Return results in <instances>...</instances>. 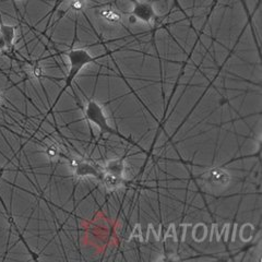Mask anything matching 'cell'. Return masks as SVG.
<instances>
[{"mask_svg":"<svg viewBox=\"0 0 262 262\" xmlns=\"http://www.w3.org/2000/svg\"><path fill=\"white\" fill-rule=\"evenodd\" d=\"M67 57L69 59L70 69H69L67 79H66V84L63 90L71 85L72 81L75 80V78L78 76V73L83 69L86 64L92 63L93 61L96 60L95 57H93L91 54H90V52H88L86 49H82V48L71 49V51L67 53Z\"/></svg>","mask_w":262,"mask_h":262,"instance_id":"obj_1","label":"cell"},{"mask_svg":"<svg viewBox=\"0 0 262 262\" xmlns=\"http://www.w3.org/2000/svg\"><path fill=\"white\" fill-rule=\"evenodd\" d=\"M85 116L89 121H91L102 133H107L112 135H117L124 138V136L119 135L116 130H114L110 124L107 117H106L104 108L95 101H90L85 106Z\"/></svg>","mask_w":262,"mask_h":262,"instance_id":"obj_2","label":"cell"},{"mask_svg":"<svg viewBox=\"0 0 262 262\" xmlns=\"http://www.w3.org/2000/svg\"><path fill=\"white\" fill-rule=\"evenodd\" d=\"M129 2L134 5L133 10H131V16L135 20L141 21L146 24H151L158 18V14L155 12L151 3L139 2V0H129Z\"/></svg>","mask_w":262,"mask_h":262,"instance_id":"obj_3","label":"cell"},{"mask_svg":"<svg viewBox=\"0 0 262 262\" xmlns=\"http://www.w3.org/2000/svg\"><path fill=\"white\" fill-rule=\"evenodd\" d=\"M73 174L79 178L96 177L101 178L102 170L85 160H75L71 163Z\"/></svg>","mask_w":262,"mask_h":262,"instance_id":"obj_4","label":"cell"},{"mask_svg":"<svg viewBox=\"0 0 262 262\" xmlns=\"http://www.w3.org/2000/svg\"><path fill=\"white\" fill-rule=\"evenodd\" d=\"M103 173L108 174L118 178H124L125 177V162L121 159H114L110 160L107 163L105 164Z\"/></svg>","mask_w":262,"mask_h":262,"instance_id":"obj_5","label":"cell"},{"mask_svg":"<svg viewBox=\"0 0 262 262\" xmlns=\"http://www.w3.org/2000/svg\"><path fill=\"white\" fill-rule=\"evenodd\" d=\"M0 34L4 39L7 49H11L14 45V40L16 36V28L10 24H5L0 16Z\"/></svg>","mask_w":262,"mask_h":262,"instance_id":"obj_6","label":"cell"},{"mask_svg":"<svg viewBox=\"0 0 262 262\" xmlns=\"http://www.w3.org/2000/svg\"><path fill=\"white\" fill-rule=\"evenodd\" d=\"M102 183L104 184L105 188L110 191H113V190H117L118 188H120L122 186V184H124V178H118V177H115V176H112V175H108V174H105L102 171V175H101V178Z\"/></svg>","mask_w":262,"mask_h":262,"instance_id":"obj_7","label":"cell"},{"mask_svg":"<svg viewBox=\"0 0 262 262\" xmlns=\"http://www.w3.org/2000/svg\"><path fill=\"white\" fill-rule=\"evenodd\" d=\"M211 182L213 185H221V184H226L228 180H229V177L226 173H224L223 170L221 169H216L214 171H212L211 173Z\"/></svg>","mask_w":262,"mask_h":262,"instance_id":"obj_8","label":"cell"},{"mask_svg":"<svg viewBox=\"0 0 262 262\" xmlns=\"http://www.w3.org/2000/svg\"><path fill=\"white\" fill-rule=\"evenodd\" d=\"M101 16L110 23H117L121 20V15L115 10H103Z\"/></svg>","mask_w":262,"mask_h":262,"instance_id":"obj_9","label":"cell"},{"mask_svg":"<svg viewBox=\"0 0 262 262\" xmlns=\"http://www.w3.org/2000/svg\"><path fill=\"white\" fill-rule=\"evenodd\" d=\"M59 152H60L59 146H58V144H56V143L49 144L45 150L47 158H49V159H56L59 155Z\"/></svg>","mask_w":262,"mask_h":262,"instance_id":"obj_10","label":"cell"},{"mask_svg":"<svg viewBox=\"0 0 262 262\" xmlns=\"http://www.w3.org/2000/svg\"><path fill=\"white\" fill-rule=\"evenodd\" d=\"M32 75H33V77H34V78H40V77H42V75H43V69L40 68L39 66L36 64L32 69Z\"/></svg>","mask_w":262,"mask_h":262,"instance_id":"obj_11","label":"cell"},{"mask_svg":"<svg viewBox=\"0 0 262 262\" xmlns=\"http://www.w3.org/2000/svg\"><path fill=\"white\" fill-rule=\"evenodd\" d=\"M8 49H7V47H6V44H5V42H4V39H3V37H2V34H0V53H5V52H7Z\"/></svg>","mask_w":262,"mask_h":262,"instance_id":"obj_12","label":"cell"},{"mask_svg":"<svg viewBox=\"0 0 262 262\" xmlns=\"http://www.w3.org/2000/svg\"><path fill=\"white\" fill-rule=\"evenodd\" d=\"M171 2H173V4H174V6L177 8V9H179L180 11H183L184 13H185V11L183 10V8H182V6H180V4H179V0H171Z\"/></svg>","mask_w":262,"mask_h":262,"instance_id":"obj_13","label":"cell"},{"mask_svg":"<svg viewBox=\"0 0 262 262\" xmlns=\"http://www.w3.org/2000/svg\"><path fill=\"white\" fill-rule=\"evenodd\" d=\"M63 2H64V0H58V2H57V4L55 5L53 11H55V10L57 9V8H58V7L61 5V3H63ZM70 2H75V0H70ZM84 2H86V0H84Z\"/></svg>","mask_w":262,"mask_h":262,"instance_id":"obj_14","label":"cell"},{"mask_svg":"<svg viewBox=\"0 0 262 262\" xmlns=\"http://www.w3.org/2000/svg\"><path fill=\"white\" fill-rule=\"evenodd\" d=\"M3 103H4V94L2 93V91H0V106L3 105Z\"/></svg>","mask_w":262,"mask_h":262,"instance_id":"obj_15","label":"cell"},{"mask_svg":"<svg viewBox=\"0 0 262 262\" xmlns=\"http://www.w3.org/2000/svg\"><path fill=\"white\" fill-rule=\"evenodd\" d=\"M19 2H20V0H19Z\"/></svg>","mask_w":262,"mask_h":262,"instance_id":"obj_16","label":"cell"}]
</instances>
